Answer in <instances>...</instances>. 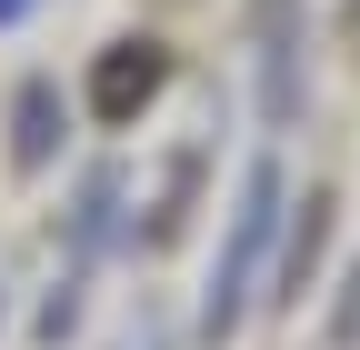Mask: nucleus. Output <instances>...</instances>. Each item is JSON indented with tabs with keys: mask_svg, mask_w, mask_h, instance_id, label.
<instances>
[{
	"mask_svg": "<svg viewBox=\"0 0 360 350\" xmlns=\"http://www.w3.org/2000/svg\"><path fill=\"white\" fill-rule=\"evenodd\" d=\"M270 221H281V170L250 160V170H240L231 240H220V260H210V300H200V330H210V340H231L240 300H250V271H260V250H270Z\"/></svg>",
	"mask_w": 360,
	"mask_h": 350,
	"instance_id": "obj_1",
	"label": "nucleus"
},
{
	"mask_svg": "<svg viewBox=\"0 0 360 350\" xmlns=\"http://www.w3.org/2000/svg\"><path fill=\"white\" fill-rule=\"evenodd\" d=\"M250 40H260V110L300 120V0H250Z\"/></svg>",
	"mask_w": 360,
	"mask_h": 350,
	"instance_id": "obj_2",
	"label": "nucleus"
},
{
	"mask_svg": "<svg viewBox=\"0 0 360 350\" xmlns=\"http://www.w3.org/2000/svg\"><path fill=\"white\" fill-rule=\"evenodd\" d=\"M160 80H170V51H160V40H110L101 70H90V110H101V120H130V110L160 101Z\"/></svg>",
	"mask_w": 360,
	"mask_h": 350,
	"instance_id": "obj_3",
	"label": "nucleus"
},
{
	"mask_svg": "<svg viewBox=\"0 0 360 350\" xmlns=\"http://www.w3.org/2000/svg\"><path fill=\"white\" fill-rule=\"evenodd\" d=\"M330 221H340V200L300 190V221H290V250H281V300L290 311H300V290H310V271H321V250H330Z\"/></svg>",
	"mask_w": 360,
	"mask_h": 350,
	"instance_id": "obj_4",
	"label": "nucleus"
},
{
	"mask_svg": "<svg viewBox=\"0 0 360 350\" xmlns=\"http://www.w3.org/2000/svg\"><path fill=\"white\" fill-rule=\"evenodd\" d=\"M60 150V91L51 80H20V101H11V160L20 170H51Z\"/></svg>",
	"mask_w": 360,
	"mask_h": 350,
	"instance_id": "obj_5",
	"label": "nucleus"
},
{
	"mask_svg": "<svg viewBox=\"0 0 360 350\" xmlns=\"http://www.w3.org/2000/svg\"><path fill=\"white\" fill-rule=\"evenodd\" d=\"M110 210H120V170H90V190H80V250L110 231Z\"/></svg>",
	"mask_w": 360,
	"mask_h": 350,
	"instance_id": "obj_6",
	"label": "nucleus"
},
{
	"mask_svg": "<svg viewBox=\"0 0 360 350\" xmlns=\"http://www.w3.org/2000/svg\"><path fill=\"white\" fill-rule=\"evenodd\" d=\"M330 350H360V260H350V280H340V311H330Z\"/></svg>",
	"mask_w": 360,
	"mask_h": 350,
	"instance_id": "obj_7",
	"label": "nucleus"
},
{
	"mask_svg": "<svg viewBox=\"0 0 360 350\" xmlns=\"http://www.w3.org/2000/svg\"><path fill=\"white\" fill-rule=\"evenodd\" d=\"M20 11H30V0H0V20H20Z\"/></svg>",
	"mask_w": 360,
	"mask_h": 350,
	"instance_id": "obj_8",
	"label": "nucleus"
}]
</instances>
